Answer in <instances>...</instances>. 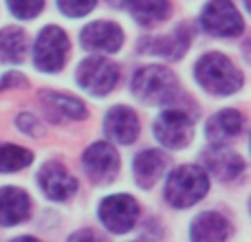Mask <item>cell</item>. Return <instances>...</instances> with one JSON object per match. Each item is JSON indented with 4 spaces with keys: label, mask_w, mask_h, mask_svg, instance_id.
<instances>
[{
    "label": "cell",
    "mask_w": 251,
    "mask_h": 242,
    "mask_svg": "<svg viewBox=\"0 0 251 242\" xmlns=\"http://www.w3.org/2000/svg\"><path fill=\"white\" fill-rule=\"evenodd\" d=\"M79 40H82L84 48L115 53V51H119V47H122V42H124V31L119 29V24H115V22L100 20V22L88 24L86 29L82 31Z\"/></svg>",
    "instance_id": "11"
},
{
    "label": "cell",
    "mask_w": 251,
    "mask_h": 242,
    "mask_svg": "<svg viewBox=\"0 0 251 242\" xmlns=\"http://www.w3.org/2000/svg\"><path fill=\"white\" fill-rule=\"evenodd\" d=\"M33 154L13 143H0V172H18L31 165Z\"/></svg>",
    "instance_id": "22"
},
{
    "label": "cell",
    "mask_w": 251,
    "mask_h": 242,
    "mask_svg": "<svg viewBox=\"0 0 251 242\" xmlns=\"http://www.w3.org/2000/svg\"><path fill=\"white\" fill-rule=\"evenodd\" d=\"M42 101L44 106L49 108V113L53 117H66V119H84L86 117V108L79 99L75 97H69V95H60V93H53V91H44L42 95Z\"/></svg>",
    "instance_id": "19"
},
{
    "label": "cell",
    "mask_w": 251,
    "mask_h": 242,
    "mask_svg": "<svg viewBox=\"0 0 251 242\" xmlns=\"http://www.w3.org/2000/svg\"><path fill=\"white\" fill-rule=\"evenodd\" d=\"M139 216V205L132 196L128 194H115L106 198L100 207V218L113 234H126L132 229Z\"/></svg>",
    "instance_id": "7"
},
{
    "label": "cell",
    "mask_w": 251,
    "mask_h": 242,
    "mask_svg": "<svg viewBox=\"0 0 251 242\" xmlns=\"http://www.w3.org/2000/svg\"><path fill=\"white\" fill-rule=\"evenodd\" d=\"M29 196L18 187H0V225H18L29 216Z\"/></svg>",
    "instance_id": "14"
},
{
    "label": "cell",
    "mask_w": 251,
    "mask_h": 242,
    "mask_svg": "<svg viewBox=\"0 0 251 242\" xmlns=\"http://www.w3.org/2000/svg\"><path fill=\"white\" fill-rule=\"evenodd\" d=\"M18 125H20V130L29 132L31 137H38V132L42 130V128H40V121L35 117H31V115H22V117L18 119Z\"/></svg>",
    "instance_id": "25"
},
{
    "label": "cell",
    "mask_w": 251,
    "mask_h": 242,
    "mask_svg": "<svg viewBox=\"0 0 251 242\" xmlns=\"http://www.w3.org/2000/svg\"><path fill=\"white\" fill-rule=\"evenodd\" d=\"M126 4H128L132 18L143 26H150L170 16L168 0H128Z\"/></svg>",
    "instance_id": "20"
},
{
    "label": "cell",
    "mask_w": 251,
    "mask_h": 242,
    "mask_svg": "<svg viewBox=\"0 0 251 242\" xmlns=\"http://www.w3.org/2000/svg\"><path fill=\"white\" fill-rule=\"evenodd\" d=\"M40 187L51 200H66L77 190V178L60 163H47L40 169Z\"/></svg>",
    "instance_id": "10"
},
{
    "label": "cell",
    "mask_w": 251,
    "mask_h": 242,
    "mask_svg": "<svg viewBox=\"0 0 251 242\" xmlns=\"http://www.w3.org/2000/svg\"><path fill=\"white\" fill-rule=\"evenodd\" d=\"M196 79L212 95H231L243 86V73L223 53H207L196 62Z\"/></svg>",
    "instance_id": "1"
},
{
    "label": "cell",
    "mask_w": 251,
    "mask_h": 242,
    "mask_svg": "<svg viewBox=\"0 0 251 242\" xmlns=\"http://www.w3.org/2000/svg\"><path fill=\"white\" fill-rule=\"evenodd\" d=\"M192 132H194L192 119L181 110H165L154 123L156 139L172 150L185 147L192 141Z\"/></svg>",
    "instance_id": "8"
},
{
    "label": "cell",
    "mask_w": 251,
    "mask_h": 242,
    "mask_svg": "<svg viewBox=\"0 0 251 242\" xmlns=\"http://www.w3.org/2000/svg\"><path fill=\"white\" fill-rule=\"evenodd\" d=\"M243 132V115L238 110H221L207 121V139L212 143H223Z\"/></svg>",
    "instance_id": "18"
},
{
    "label": "cell",
    "mask_w": 251,
    "mask_h": 242,
    "mask_svg": "<svg viewBox=\"0 0 251 242\" xmlns=\"http://www.w3.org/2000/svg\"><path fill=\"white\" fill-rule=\"evenodd\" d=\"M201 26L207 33L231 38L243 33L245 22L231 0H209L201 13Z\"/></svg>",
    "instance_id": "5"
},
{
    "label": "cell",
    "mask_w": 251,
    "mask_h": 242,
    "mask_svg": "<svg viewBox=\"0 0 251 242\" xmlns=\"http://www.w3.org/2000/svg\"><path fill=\"white\" fill-rule=\"evenodd\" d=\"M26 51V35L18 26H7L0 31V62L18 64L25 60Z\"/></svg>",
    "instance_id": "21"
},
{
    "label": "cell",
    "mask_w": 251,
    "mask_h": 242,
    "mask_svg": "<svg viewBox=\"0 0 251 242\" xmlns=\"http://www.w3.org/2000/svg\"><path fill=\"white\" fill-rule=\"evenodd\" d=\"M7 4L18 18L29 20V18H35L40 11H42L44 0H7Z\"/></svg>",
    "instance_id": "23"
},
{
    "label": "cell",
    "mask_w": 251,
    "mask_h": 242,
    "mask_svg": "<svg viewBox=\"0 0 251 242\" xmlns=\"http://www.w3.org/2000/svg\"><path fill=\"white\" fill-rule=\"evenodd\" d=\"M132 91L141 101L163 104V101L174 99V95L178 93L176 75L165 66H146L134 75Z\"/></svg>",
    "instance_id": "3"
},
{
    "label": "cell",
    "mask_w": 251,
    "mask_h": 242,
    "mask_svg": "<svg viewBox=\"0 0 251 242\" xmlns=\"http://www.w3.org/2000/svg\"><path fill=\"white\" fill-rule=\"evenodd\" d=\"M165 156L156 150H143L141 154L134 159V178L137 183L146 190V187H152L154 183H159V178L163 176L165 172Z\"/></svg>",
    "instance_id": "17"
},
{
    "label": "cell",
    "mask_w": 251,
    "mask_h": 242,
    "mask_svg": "<svg viewBox=\"0 0 251 242\" xmlns=\"http://www.w3.org/2000/svg\"><path fill=\"white\" fill-rule=\"evenodd\" d=\"M209 190V178L205 169L196 165H181L168 178L165 185V198L174 207H192L199 203Z\"/></svg>",
    "instance_id": "2"
},
{
    "label": "cell",
    "mask_w": 251,
    "mask_h": 242,
    "mask_svg": "<svg viewBox=\"0 0 251 242\" xmlns=\"http://www.w3.org/2000/svg\"><path fill=\"white\" fill-rule=\"evenodd\" d=\"M69 53V38L60 26H44L35 40L33 60L35 66L44 73H55L64 66Z\"/></svg>",
    "instance_id": "4"
},
{
    "label": "cell",
    "mask_w": 251,
    "mask_h": 242,
    "mask_svg": "<svg viewBox=\"0 0 251 242\" xmlns=\"http://www.w3.org/2000/svg\"><path fill=\"white\" fill-rule=\"evenodd\" d=\"M84 168L93 181H108L119 169V156L110 143H93L84 152Z\"/></svg>",
    "instance_id": "9"
},
{
    "label": "cell",
    "mask_w": 251,
    "mask_h": 242,
    "mask_svg": "<svg viewBox=\"0 0 251 242\" xmlns=\"http://www.w3.org/2000/svg\"><path fill=\"white\" fill-rule=\"evenodd\" d=\"M104 128L113 141L128 145L139 134V119L134 115V110L126 108V106H115V108H110L108 117H106Z\"/></svg>",
    "instance_id": "13"
},
{
    "label": "cell",
    "mask_w": 251,
    "mask_h": 242,
    "mask_svg": "<svg viewBox=\"0 0 251 242\" xmlns=\"http://www.w3.org/2000/svg\"><path fill=\"white\" fill-rule=\"evenodd\" d=\"M119 79V71L113 62L104 57H88L77 69V82L86 93L101 97L115 88Z\"/></svg>",
    "instance_id": "6"
},
{
    "label": "cell",
    "mask_w": 251,
    "mask_h": 242,
    "mask_svg": "<svg viewBox=\"0 0 251 242\" xmlns=\"http://www.w3.org/2000/svg\"><path fill=\"white\" fill-rule=\"evenodd\" d=\"M69 242H101V238L91 229H84V231H77Z\"/></svg>",
    "instance_id": "26"
},
{
    "label": "cell",
    "mask_w": 251,
    "mask_h": 242,
    "mask_svg": "<svg viewBox=\"0 0 251 242\" xmlns=\"http://www.w3.org/2000/svg\"><path fill=\"white\" fill-rule=\"evenodd\" d=\"M97 0H57V7H60L62 13L71 18H79V16H86L93 7H95Z\"/></svg>",
    "instance_id": "24"
},
{
    "label": "cell",
    "mask_w": 251,
    "mask_h": 242,
    "mask_svg": "<svg viewBox=\"0 0 251 242\" xmlns=\"http://www.w3.org/2000/svg\"><path fill=\"white\" fill-rule=\"evenodd\" d=\"M187 44H190V31L185 26H176V31L172 35L141 40V51L163 55L168 60H176V57H181L187 51Z\"/></svg>",
    "instance_id": "15"
},
{
    "label": "cell",
    "mask_w": 251,
    "mask_h": 242,
    "mask_svg": "<svg viewBox=\"0 0 251 242\" xmlns=\"http://www.w3.org/2000/svg\"><path fill=\"white\" fill-rule=\"evenodd\" d=\"M13 242H40V240H35V238H31V236H25V238H16Z\"/></svg>",
    "instance_id": "27"
},
{
    "label": "cell",
    "mask_w": 251,
    "mask_h": 242,
    "mask_svg": "<svg viewBox=\"0 0 251 242\" xmlns=\"http://www.w3.org/2000/svg\"><path fill=\"white\" fill-rule=\"evenodd\" d=\"M190 234L192 242H225L229 236V222L216 212H205L194 220Z\"/></svg>",
    "instance_id": "16"
},
{
    "label": "cell",
    "mask_w": 251,
    "mask_h": 242,
    "mask_svg": "<svg viewBox=\"0 0 251 242\" xmlns=\"http://www.w3.org/2000/svg\"><path fill=\"white\" fill-rule=\"evenodd\" d=\"M110 4H115V7H124L126 2H128V0H108Z\"/></svg>",
    "instance_id": "28"
},
{
    "label": "cell",
    "mask_w": 251,
    "mask_h": 242,
    "mask_svg": "<svg viewBox=\"0 0 251 242\" xmlns=\"http://www.w3.org/2000/svg\"><path fill=\"white\" fill-rule=\"evenodd\" d=\"M201 163L205 165V169H209L214 176L223 178V181H231V178H236L245 169V161L236 152L221 145L212 147V150H205L203 156H201Z\"/></svg>",
    "instance_id": "12"
}]
</instances>
